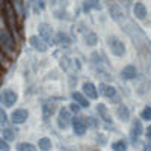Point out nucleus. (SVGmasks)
<instances>
[{
	"label": "nucleus",
	"mask_w": 151,
	"mask_h": 151,
	"mask_svg": "<svg viewBox=\"0 0 151 151\" xmlns=\"http://www.w3.org/2000/svg\"><path fill=\"white\" fill-rule=\"evenodd\" d=\"M0 45H2L3 52L8 55H12L15 52V40L6 27H2V30H0Z\"/></svg>",
	"instance_id": "1"
},
{
	"label": "nucleus",
	"mask_w": 151,
	"mask_h": 151,
	"mask_svg": "<svg viewBox=\"0 0 151 151\" xmlns=\"http://www.w3.org/2000/svg\"><path fill=\"white\" fill-rule=\"evenodd\" d=\"M107 47L110 50V53L116 58H121L125 55V44L118 36H109L107 38Z\"/></svg>",
	"instance_id": "2"
},
{
	"label": "nucleus",
	"mask_w": 151,
	"mask_h": 151,
	"mask_svg": "<svg viewBox=\"0 0 151 151\" xmlns=\"http://www.w3.org/2000/svg\"><path fill=\"white\" fill-rule=\"evenodd\" d=\"M38 35H40V38L44 40L47 44H55L56 42V35L53 33L52 26L47 23H41L40 26H38Z\"/></svg>",
	"instance_id": "3"
},
{
	"label": "nucleus",
	"mask_w": 151,
	"mask_h": 151,
	"mask_svg": "<svg viewBox=\"0 0 151 151\" xmlns=\"http://www.w3.org/2000/svg\"><path fill=\"white\" fill-rule=\"evenodd\" d=\"M98 91H100V94H101L103 97L109 98L110 101H113V103H118V101H119V95H118L116 89H115V88H113L112 85H107V83H100Z\"/></svg>",
	"instance_id": "4"
},
{
	"label": "nucleus",
	"mask_w": 151,
	"mask_h": 151,
	"mask_svg": "<svg viewBox=\"0 0 151 151\" xmlns=\"http://www.w3.org/2000/svg\"><path fill=\"white\" fill-rule=\"evenodd\" d=\"M70 125H73V118H71V112L65 107H62L59 110L58 115V127L62 130H67Z\"/></svg>",
	"instance_id": "5"
},
{
	"label": "nucleus",
	"mask_w": 151,
	"mask_h": 151,
	"mask_svg": "<svg viewBox=\"0 0 151 151\" xmlns=\"http://www.w3.org/2000/svg\"><path fill=\"white\" fill-rule=\"evenodd\" d=\"M5 8V20H6V24H8V27H11L14 32H17V23H15V11L11 8V5L8 2H5L3 5Z\"/></svg>",
	"instance_id": "6"
},
{
	"label": "nucleus",
	"mask_w": 151,
	"mask_h": 151,
	"mask_svg": "<svg viewBox=\"0 0 151 151\" xmlns=\"http://www.w3.org/2000/svg\"><path fill=\"white\" fill-rule=\"evenodd\" d=\"M82 91L83 95L89 100H97L98 98V88H95V85L92 82H85L82 85Z\"/></svg>",
	"instance_id": "7"
},
{
	"label": "nucleus",
	"mask_w": 151,
	"mask_h": 151,
	"mask_svg": "<svg viewBox=\"0 0 151 151\" xmlns=\"http://www.w3.org/2000/svg\"><path fill=\"white\" fill-rule=\"evenodd\" d=\"M17 94L12 91V89H5L2 91V104L5 107H12L17 103Z\"/></svg>",
	"instance_id": "8"
},
{
	"label": "nucleus",
	"mask_w": 151,
	"mask_h": 151,
	"mask_svg": "<svg viewBox=\"0 0 151 151\" xmlns=\"http://www.w3.org/2000/svg\"><path fill=\"white\" fill-rule=\"evenodd\" d=\"M142 132H144V127H142L141 119H133L132 127H130V137L133 144L139 139V136H142Z\"/></svg>",
	"instance_id": "9"
},
{
	"label": "nucleus",
	"mask_w": 151,
	"mask_h": 151,
	"mask_svg": "<svg viewBox=\"0 0 151 151\" xmlns=\"http://www.w3.org/2000/svg\"><path fill=\"white\" fill-rule=\"evenodd\" d=\"M29 42H30V45L36 50V52H40V53H45L47 48H48V44L44 40H41L40 36H36V35L29 38Z\"/></svg>",
	"instance_id": "10"
},
{
	"label": "nucleus",
	"mask_w": 151,
	"mask_h": 151,
	"mask_svg": "<svg viewBox=\"0 0 151 151\" xmlns=\"http://www.w3.org/2000/svg\"><path fill=\"white\" fill-rule=\"evenodd\" d=\"M86 129H88V127H86L83 118L77 116V118L73 119V132H74L76 136H83V134L86 133Z\"/></svg>",
	"instance_id": "11"
},
{
	"label": "nucleus",
	"mask_w": 151,
	"mask_h": 151,
	"mask_svg": "<svg viewBox=\"0 0 151 151\" xmlns=\"http://www.w3.org/2000/svg\"><path fill=\"white\" fill-rule=\"evenodd\" d=\"M27 116H29V112L26 109H15L14 112H12L11 119H12L14 124H23L24 121L27 119Z\"/></svg>",
	"instance_id": "12"
},
{
	"label": "nucleus",
	"mask_w": 151,
	"mask_h": 151,
	"mask_svg": "<svg viewBox=\"0 0 151 151\" xmlns=\"http://www.w3.org/2000/svg\"><path fill=\"white\" fill-rule=\"evenodd\" d=\"M136 74H137V71H136L134 65H125L121 70V77L125 79V80H133L136 77Z\"/></svg>",
	"instance_id": "13"
},
{
	"label": "nucleus",
	"mask_w": 151,
	"mask_h": 151,
	"mask_svg": "<svg viewBox=\"0 0 151 151\" xmlns=\"http://www.w3.org/2000/svg\"><path fill=\"white\" fill-rule=\"evenodd\" d=\"M71 98L74 100V103H77L80 107H89V100H88L82 92L74 91V92L71 94Z\"/></svg>",
	"instance_id": "14"
},
{
	"label": "nucleus",
	"mask_w": 151,
	"mask_h": 151,
	"mask_svg": "<svg viewBox=\"0 0 151 151\" xmlns=\"http://www.w3.org/2000/svg\"><path fill=\"white\" fill-rule=\"evenodd\" d=\"M97 112H98L100 118H101V119H103L106 124H112V116H110V113H109L107 107H106L103 103L97 104Z\"/></svg>",
	"instance_id": "15"
},
{
	"label": "nucleus",
	"mask_w": 151,
	"mask_h": 151,
	"mask_svg": "<svg viewBox=\"0 0 151 151\" xmlns=\"http://www.w3.org/2000/svg\"><path fill=\"white\" fill-rule=\"evenodd\" d=\"M55 109H56V103H55V101H52V100L44 101V104H42V116H44V119H47V118L52 116L53 112H55Z\"/></svg>",
	"instance_id": "16"
},
{
	"label": "nucleus",
	"mask_w": 151,
	"mask_h": 151,
	"mask_svg": "<svg viewBox=\"0 0 151 151\" xmlns=\"http://www.w3.org/2000/svg\"><path fill=\"white\" fill-rule=\"evenodd\" d=\"M133 14H134V17L137 20H145V17H147V8H145V5L142 2H137L134 5V8H133Z\"/></svg>",
	"instance_id": "17"
},
{
	"label": "nucleus",
	"mask_w": 151,
	"mask_h": 151,
	"mask_svg": "<svg viewBox=\"0 0 151 151\" xmlns=\"http://www.w3.org/2000/svg\"><path fill=\"white\" fill-rule=\"evenodd\" d=\"M116 115L121 121H129L130 119V112H129V107L125 104H119L118 109H116Z\"/></svg>",
	"instance_id": "18"
},
{
	"label": "nucleus",
	"mask_w": 151,
	"mask_h": 151,
	"mask_svg": "<svg viewBox=\"0 0 151 151\" xmlns=\"http://www.w3.org/2000/svg\"><path fill=\"white\" fill-rule=\"evenodd\" d=\"M70 36L64 32H58L56 33V44H59L60 47H68L70 45Z\"/></svg>",
	"instance_id": "19"
},
{
	"label": "nucleus",
	"mask_w": 151,
	"mask_h": 151,
	"mask_svg": "<svg viewBox=\"0 0 151 151\" xmlns=\"http://www.w3.org/2000/svg\"><path fill=\"white\" fill-rule=\"evenodd\" d=\"M38 147H40L41 151H50L52 150V141H50L48 137H41V139L38 141Z\"/></svg>",
	"instance_id": "20"
},
{
	"label": "nucleus",
	"mask_w": 151,
	"mask_h": 151,
	"mask_svg": "<svg viewBox=\"0 0 151 151\" xmlns=\"http://www.w3.org/2000/svg\"><path fill=\"white\" fill-rule=\"evenodd\" d=\"M85 42H86L88 45L94 47V45H97V42H98V38H97V35H95L94 32H88V33L85 35Z\"/></svg>",
	"instance_id": "21"
},
{
	"label": "nucleus",
	"mask_w": 151,
	"mask_h": 151,
	"mask_svg": "<svg viewBox=\"0 0 151 151\" xmlns=\"http://www.w3.org/2000/svg\"><path fill=\"white\" fill-rule=\"evenodd\" d=\"M112 150L113 151H127V142H125L124 139L115 141L112 144Z\"/></svg>",
	"instance_id": "22"
},
{
	"label": "nucleus",
	"mask_w": 151,
	"mask_h": 151,
	"mask_svg": "<svg viewBox=\"0 0 151 151\" xmlns=\"http://www.w3.org/2000/svg\"><path fill=\"white\" fill-rule=\"evenodd\" d=\"M17 150L18 151H38V148L35 145L29 144V142H20L17 145Z\"/></svg>",
	"instance_id": "23"
},
{
	"label": "nucleus",
	"mask_w": 151,
	"mask_h": 151,
	"mask_svg": "<svg viewBox=\"0 0 151 151\" xmlns=\"http://www.w3.org/2000/svg\"><path fill=\"white\" fill-rule=\"evenodd\" d=\"M2 139H5L6 142L8 141H14L15 139V132L12 130V129H3V132H2Z\"/></svg>",
	"instance_id": "24"
},
{
	"label": "nucleus",
	"mask_w": 151,
	"mask_h": 151,
	"mask_svg": "<svg viewBox=\"0 0 151 151\" xmlns=\"http://www.w3.org/2000/svg\"><path fill=\"white\" fill-rule=\"evenodd\" d=\"M141 118L145 121H151V106H145L141 112Z\"/></svg>",
	"instance_id": "25"
},
{
	"label": "nucleus",
	"mask_w": 151,
	"mask_h": 151,
	"mask_svg": "<svg viewBox=\"0 0 151 151\" xmlns=\"http://www.w3.org/2000/svg\"><path fill=\"white\" fill-rule=\"evenodd\" d=\"M101 6H100L98 2H85V11H89V9H100Z\"/></svg>",
	"instance_id": "26"
},
{
	"label": "nucleus",
	"mask_w": 151,
	"mask_h": 151,
	"mask_svg": "<svg viewBox=\"0 0 151 151\" xmlns=\"http://www.w3.org/2000/svg\"><path fill=\"white\" fill-rule=\"evenodd\" d=\"M14 3V11L17 12L18 17H23V2H12Z\"/></svg>",
	"instance_id": "27"
},
{
	"label": "nucleus",
	"mask_w": 151,
	"mask_h": 151,
	"mask_svg": "<svg viewBox=\"0 0 151 151\" xmlns=\"http://www.w3.org/2000/svg\"><path fill=\"white\" fill-rule=\"evenodd\" d=\"M0 122H2V125L8 124V116H6V112L3 109H2V112H0Z\"/></svg>",
	"instance_id": "28"
},
{
	"label": "nucleus",
	"mask_w": 151,
	"mask_h": 151,
	"mask_svg": "<svg viewBox=\"0 0 151 151\" xmlns=\"http://www.w3.org/2000/svg\"><path fill=\"white\" fill-rule=\"evenodd\" d=\"M70 110H71L73 113H79V112H80V106H79L77 103H71V106H70Z\"/></svg>",
	"instance_id": "29"
},
{
	"label": "nucleus",
	"mask_w": 151,
	"mask_h": 151,
	"mask_svg": "<svg viewBox=\"0 0 151 151\" xmlns=\"http://www.w3.org/2000/svg\"><path fill=\"white\" fill-rule=\"evenodd\" d=\"M0 150H2V151H9V145H8V142L5 139L0 141Z\"/></svg>",
	"instance_id": "30"
},
{
	"label": "nucleus",
	"mask_w": 151,
	"mask_h": 151,
	"mask_svg": "<svg viewBox=\"0 0 151 151\" xmlns=\"http://www.w3.org/2000/svg\"><path fill=\"white\" fill-rule=\"evenodd\" d=\"M145 137H147V141H148V142H151V125L145 130Z\"/></svg>",
	"instance_id": "31"
},
{
	"label": "nucleus",
	"mask_w": 151,
	"mask_h": 151,
	"mask_svg": "<svg viewBox=\"0 0 151 151\" xmlns=\"http://www.w3.org/2000/svg\"><path fill=\"white\" fill-rule=\"evenodd\" d=\"M144 151H151V145H145L144 147Z\"/></svg>",
	"instance_id": "32"
},
{
	"label": "nucleus",
	"mask_w": 151,
	"mask_h": 151,
	"mask_svg": "<svg viewBox=\"0 0 151 151\" xmlns=\"http://www.w3.org/2000/svg\"><path fill=\"white\" fill-rule=\"evenodd\" d=\"M94 151H100V150H94Z\"/></svg>",
	"instance_id": "33"
}]
</instances>
